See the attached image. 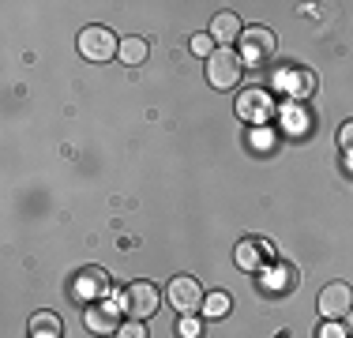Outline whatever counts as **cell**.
<instances>
[{
    "label": "cell",
    "instance_id": "obj_2",
    "mask_svg": "<svg viewBox=\"0 0 353 338\" xmlns=\"http://www.w3.org/2000/svg\"><path fill=\"white\" fill-rule=\"evenodd\" d=\"M109 290H113V278H109L105 267H83L79 275H75V282H72L75 301H90V304L105 301Z\"/></svg>",
    "mask_w": 353,
    "mask_h": 338
},
{
    "label": "cell",
    "instance_id": "obj_14",
    "mask_svg": "<svg viewBox=\"0 0 353 338\" xmlns=\"http://www.w3.org/2000/svg\"><path fill=\"white\" fill-rule=\"evenodd\" d=\"M124 64H143L147 61V41L143 38H121V49H117Z\"/></svg>",
    "mask_w": 353,
    "mask_h": 338
},
{
    "label": "cell",
    "instance_id": "obj_21",
    "mask_svg": "<svg viewBox=\"0 0 353 338\" xmlns=\"http://www.w3.org/2000/svg\"><path fill=\"white\" fill-rule=\"evenodd\" d=\"M346 331H350V338H353V312L346 316Z\"/></svg>",
    "mask_w": 353,
    "mask_h": 338
},
{
    "label": "cell",
    "instance_id": "obj_5",
    "mask_svg": "<svg viewBox=\"0 0 353 338\" xmlns=\"http://www.w3.org/2000/svg\"><path fill=\"white\" fill-rule=\"evenodd\" d=\"M121 308L128 312L132 319L154 316V312H158V286H150V282H132L128 290H124V297H121Z\"/></svg>",
    "mask_w": 353,
    "mask_h": 338
},
{
    "label": "cell",
    "instance_id": "obj_15",
    "mask_svg": "<svg viewBox=\"0 0 353 338\" xmlns=\"http://www.w3.org/2000/svg\"><path fill=\"white\" fill-rule=\"evenodd\" d=\"M225 312H230V293L218 290V293H207L203 297V316L207 319H222Z\"/></svg>",
    "mask_w": 353,
    "mask_h": 338
},
{
    "label": "cell",
    "instance_id": "obj_20",
    "mask_svg": "<svg viewBox=\"0 0 353 338\" xmlns=\"http://www.w3.org/2000/svg\"><path fill=\"white\" fill-rule=\"evenodd\" d=\"M181 338H199V324L192 316H184V324H181Z\"/></svg>",
    "mask_w": 353,
    "mask_h": 338
},
{
    "label": "cell",
    "instance_id": "obj_1",
    "mask_svg": "<svg viewBox=\"0 0 353 338\" xmlns=\"http://www.w3.org/2000/svg\"><path fill=\"white\" fill-rule=\"evenodd\" d=\"M245 75V57L237 53L233 46H218L214 57L207 61V79H211L214 90H233Z\"/></svg>",
    "mask_w": 353,
    "mask_h": 338
},
{
    "label": "cell",
    "instance_id": "obj_4",
    "mask_svg": "<svg viewBox=\"0 0 353 338\" xmlns=\"http://www.w3.org/2000/svg\"><path fill=\"white\" fill-rule=\"evenodd\" d=\"M117 49H121V41H117V34L109 27H83L79 53L87 57V61H113Z\"/></svg>",
    "mask_w": 353,
    "mask_h": 338
},
{
    "label": "cell",
    "instance_id": "obj_9",
    "mask_svg": "<svg viewBox=\"0 0 353 338\" xmlns=\"http://www.w3.org/2000/svg\"><path fill=\"white\" fill-rule=\"evenodd\" d=\"M316 87H319V79H316L312 68H290V72L282 75V90H285V98H293V101L312 98Z\"/></svg>",
    "mask_w": 353,
    "mask_h": 338
},
{
    "label": "cell",
    "instance_id": "obj_3",
    "mask_svg": "<svg viewBox=\"0 0 353 338\" xmlns=\"http://www.w3.org/2000/svg\"><path fill=\"white\" fill-rule=\"evenodd\" d=\"M170 304L181 312V316H196V312H203V286H199L192 275L170 278Z\"/></svg>",
    "mask_w": 353,
    "mask_h": 338
},
{
    "label": "cell",
    "instance_id": "obj_17",
    "mask_svg": "<svg viewBox=\"0 0 353 338\" xmlns=\"http://www.w3.org/2000/svg\"><path fill=\"white\" fill-rule=\"evenodd\" d=\"M117 338H147V327H143V319H128V324H121Z\"/></svg>",
    "mask_w": 353,
    "mask_h": 338
},
{
    "label": "cell",
    "instance_id": "obj_18",
    "mask_svg": "<svg viewBox=\"0 0 353 338\" xmlns=\"http://www.w3.org/2000/svg\"><path fill=\"white\" fill-rule=\"evenodd\" d=\"M339 147H342V150H353V121H346V124L339 128Z\"/></svg>",
    "mask_w": 353,
    "mask_h": 338
},
{
    "label": "cell",
    "instance_id": "obj_10",
    "mask_svg": "<svg viewBox=\"0 0 353 338\" xmlns=\"http://www.w3.org/2000/svg\"><path fill=\"white\" fill-rule=\"evenodd\" d=\"M241 34H245V27H241V19L233 12H218L214 15L211 38L218 41V46H233V41H241Z\"/></svg>",
    "mask_w": 353,
    "mask_h": 338
},
{
    "label": "cell",
    "instance_id": "obj_7",
    "mask_svg": "<svg viewBox=\"0 0 353 338\" xmlns=\"http://www.w3.org/2000/svg\"><path fill=\"white\" fill-rule=\"evenodd\" d=\"M274 49H279V41H274V30L267 27H248L241 34V57L245 61H267V57H274Z\"/></svg>",
    "mask_w": 353,
    "mask_h": 338
},
{
    "label": "cell",
    "instance_id": "obj_12",
    "mask_svg": "<svg viewBox=\"0 0 353 338\" xmlns=\"http://www.w3.org/2000/svg\"><path fill=\"white\" fill-rule=\"evenodd\" d=\"M267 113H271V101H267L263 90H248V95L241 98V117H248V121H263Z\"/></svg>",
    "mask_w": 353,
    "mask_h": 338
},
{
    "label": "cell",
    "instance_id": "obj_16",
    "mask_svg": "<svg viewBox=\"0 0 353 338\" xmlns=\"http://www.w3.org/2000/svg\"><path fill=\"white\" fill-rule=\"evenodd\" d=\"M214 49H218V41L211 38V34H196V38H192V53L196 57H207V61H211Z\"/></svg>",
    "mask_w": 353,
    "mask_h": 338
},
{
    "label": "cell",
    "instance_id": "obj_6",
    "mask_svg": "<svg viewBox=\"0 0 353 338\" xmlns=\"http://www.w3.org/2000/svg\"><path fill=\"white\" fill-rule=\"evenodd\" d=\"M319 312L327 319H342L353 312V286L350 282H327L319 290Z\"/></svg>",
    "mask_w": 353,
    "mask_h": 338
},
{
    "label": "cell",
    "instance_id": "obj_19",
    "mask_svg": "<svg viewBox=\"0 0 353 338\" xmlns=\"http://www.w3.org/2000/svg\"><path fill=\"white\" fill-rule=\"evenodd\" d=\"M319 338H350V331H346V327H339V324L331 319V324H327L323 331H319Z\"/></svg>",
    "mask_w": 353,
    "mask_h": 338
},
{
    "label": "cell",
    "instance_id": "obj_13",
    "mask_svg": "<svg viewBox=\"0 0 353 338\" xmlns=\"http://www.w3.org/2000/svg\"><path fill=\"white\" fill-rule=\"evenodd\" d=\"M263 259H267V244L245 241V244L237 248V267H241V270H256V267H263Z\"/></svg>",
    "mask_w": 353,
    "mask_h": 338
},
{
    "label": "cell",
    "instance_id": "obj_11",
    "mask_svg": "<svg viewBox=\"0 0 353 338\" xmlns=\"http://www.w3.org/2000/svg\"><path fill=\"white\" fill-rule=\"evenodd\" d=\"M27 331H30V338H61L64 335V324H61V316H57V312H34Z\"/></svg>",
    "mask_w": 353,
    "mask_h": 338
},
{
    "label": "cell",
    "instance_id": "obj_8",
    "mask_svg": "<svg viewBox=\"0 0 353 338\" xmlns=\"http://www.w3.org/2000/svg\"><path fill=\"white\" fill-rule=\"evenodd\" d=\"M83 324H87L90 335H113V331H121V308L109 304V301H98V304H90V308H87Z\"/></svg>",
    "mask_w": 353,
    "mask_h": 338
}]
</instances>
